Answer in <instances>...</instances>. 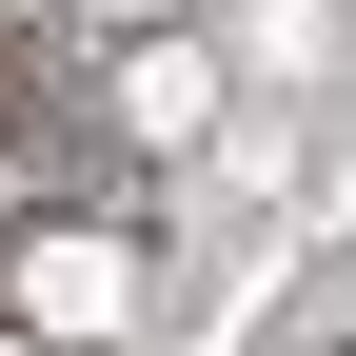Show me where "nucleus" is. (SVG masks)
Returning <instances> with one entry per match:
<instances>
[{
  "label": "nucleus",
  "mask_w": 356,
  "mask_h": 356,
  "mask_svg": "<svg viewBox=\"0 0 356 356\" xmlns=\"http://www.w3.org/2000/svg\"><path fill=\"white\" fill-rule=\"evenodd\" d=\"M159 317V257L119 218H20L0 238V337H60V356H139Z\"/></svg>",
  "instance_id": "obj_1"
},
{
  "label": "nucleus",
  "mask_w": 356,
  "mask_h": 356,
  "mask_svg": "<svg viewBox=\"0 0 356 356\" xmlns=\"http://www.w3.org/2000/svg\"><path fill=\"white\" fill-rule=\"evenodd\" d=\"M356 0H238V99H337Z\"/></svg>",
  "instance_id": "obj_3"
},
{
  "label": "nucleus",
  "mask_w": 356,
  "mask_h": 356,
  "mask_svg": "<svg viewBox=\"0 0 356 356\" xmlns=\"http://www.w3.org/2000/svg\"><path fill=\"white\" fill-rule=\"evenodd\" d=\"M0 356H60V337H0Z\"/></svg>",
  "instance_id": "obj_5"
},
{
  "label": "nucleus",
  "mask_w": 356,
  "mask_h": 356,
  "mask_svg": "<svg viewBox=\"0 0 356 356\" xmlns=\"http://www.w3.org/2000/svg\"><path fill=\"white\" fill-rule=\"evenodd\" d=\"M218 99H238V60H218V40H178V20H139V40H119V79H99V119H119L139 159H198Z\"/></svg>",
  "instance_id": "obj_2"
},
{
  "label": "nucleus",
  "mask_w": 356,
  "mask_h": 356,
  "mask_svg": "<svg viewBox=\"0 0 356 356\" xmlns=\"http://www.w3.org/2000/svg\"><path fill=\"white\" fill-rule=\"evenodd\" d=\"M79 20H119V40H139V20H198V0H79Z\"/></svg>",
  "instance_id": "obj_4"
}]
</instances>
